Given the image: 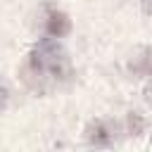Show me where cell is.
Instances as JSON below:
<instances>
[{"instance_id": "1", "label": "cell", "mask_w": 152, "mask_h": 152, "mask_svg": "<svg viewBox=\"0 0 152 152\" xmlns=\"http://www.w3.org/2000/svg\"><path fill=\"white\" fill-rule=\"evenodd\" d=\"M31 66H33V71L50 74L52 78H64L69 74L66 55H64V50L57 45V40L52 36L50 38H43L38 43V48L31 55Z\"/></svg>"}, {"instance_id": "2", "label": "cell", "mask_w": 152, "mask_h": 152, "mask_svg": "<svg viewBox=\"0 0 152 152\" xmlns=\"http://www.w3.org/2000/svg\"><path fill=\"white\" fill-rule=\"evenodd\" d=\"M114 131H116V126H114L112 121H107V119H97V121H93V124L88 126L86 135H88V140H90L93 145L104 147V145H109V142L114 140Z\"/></svg>"}, {"instance_id": "4", "label": "cell", "mask_w": 152, "mask_h": 152, "mask_svg": "<svg viewBox=\"0 0 152 152\" xmlns=\"http://www.w3.org/2000/svg\"><path fill=\"white\" fill-rule=\"evenodd\" d=\"M131 71L142 74V76H152V50H145L140 57H135L131 62Z\"/></svg>"}, {"instance_id": "5", "label": "cell", "mask_w": 152, "mask_h": 152, "mask_svg": "<svg viewBox=\"0 0 152 152\" xmlns=\"http://www.w3.org/2000/svg\"><path fill=\"white\" fill-rule=\"evenodd\" d=\"M142 128H145V119H142L138 112H131V114H128V131H131L133 135H138V133H142Z\"/></svg>"}, {"instance_id": "7", "label": "cell", "mask_w": 152, "mask_h": 152, "mask_svg": "<svg viewBox=\"0 0 152 152\" xmlns=\"http://www.w3.org/2000/svg\"><path fill=\"white\" fill-rule=\"evenodd\" d=\"M145 95H147V100L152 102V86H147V90H145Z\"/></svg>"}, {"instance_id": "3", "label": "cell", "mask_w": 152, "mask_h": 152, "mask_svg": "<svg viewBox=\"0 0 152 152\" xmlns=\"http://www.w3.org/2000/svg\"><path fill=\"white\" fill-rule=\"evenodd\" d=\"M71 31V21L64 12H50L48 14V36L52 38H62Z\"/></svg>"}, {"instance_id": "6", "label": "cell", "mask_w": 152, "mask_h": 152, "mask_svg": "<svg viewBox=\"0 0 152 152\" xmlns=\"http://www.w3.org/2000/svg\"><path fill=\"white\" fill-rule=\"evenodd\" d=\"M142 5H145V10L152 14V0H142Z\"/></svg>"}]
</instances>
